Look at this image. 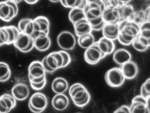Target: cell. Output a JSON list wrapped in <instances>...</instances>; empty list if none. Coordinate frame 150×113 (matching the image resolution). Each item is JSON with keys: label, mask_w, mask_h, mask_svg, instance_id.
<instances>
[{"label": "cell", "mask_w": 150, "mask_h": 113, "mask_svg": "<svg viewBox=\"0 0 150 113\" xmlns=\"http://www.w3.org/2000/svg\"><path fill=\"white\" fill-rule=\"evenodd\" d=\"M69 94L74 103L79 107L86 106L91 99V95L87 89L79 83H75L70 87Z\"/></svg>", "instance_id": "1"}, {"label": "cell", "mask_w": 150, "mask_h": 113, "mask_svg": "<svg viewBox=\"0 0 150 113\" xmlns=\"http://www.w3.org/2000/svg\"><path fill=\"white\" fill-rule=\"evenodd\" d=\"M119 36L130 44L139 33V26L132 21H123L119 23Z\"/></svg>", "instance_id": "2"}, {"label": "cell", "mask_w": 150, "mask_h": 113, "mask_svg": "<svg viewBox=\"0 0 150 113\" xmlns=\"http://www.w3.org/2000/svg\"><path fill=\"white\" fill-rule=\"evenodd\" d=\"M18 4L9 0L0 1V19L9 22L18 15Z\"/></svg>", "instance_id": "3"}, {"label": "cell", "mask_w": 150, "mask_h": 113, "mask_svg": "<svg viewBox=\"0 0 150 113\" xmlns=\"http://www.w3.org/2000/svg\"><path fill=\"white\" fill-rule=\"evenodd\" d=\"M28 78L30 82L40 83L46 79V72L42 62L35 61L32 62L28 67Z\"/></svg>", "instance_id": "4"}, {"label": "cell", "mask_w": 150, "mask_h": 113, "mask_svg": "<svg viewBox=\"0 0 150 113\" xmlns=\"http://www.w3.org/2000/svg\"><path fill=\"white\" fill-rule=\"evenodd\" d=\"M104 79L108 85L112 87H120L125 79L120 68L117 67L108 70L105 73Z\"/></svg>", "instance_id": "5"}, {"label": "cell", "mask_w": 150, "mask_h": 113, "mask_svg": "<svg viewBox=\"0 0 150 113\" xmlns=\"http://www.w3.org/2000/svg\"><path fill=\"white\" fill-rule=\"evenodd\" d=\"M58 45L63 50H70L74 48L76 44L75 36L71 32L63 31L57 38Z\"/></svg>", "instance_id": "6"}, {"label": "cell", "mask_w": 150, "mask_h": 113, "mask_svg": "<svg viewBox=\"0 0 150 113\" xmlns=\"http://www.w3.org/2000/svg\"><path fill=\"white\" fill-rule=\"evenodd\" d=\"M150 99H145L140 94L134 97L130 106V113H150Z\"/></svg>", "instance_id": "7"}, {"label": "cell", "mask_w": 150, "mask_h": 113, "mask_svg": "<svg viewBox=\"0 0 150 113\" xmlns=\"http://www.w3.org/2000/svg\"><path fill=\"white\" fill-rule=\"evenodd\" d=\"M84 59L88 64H96L102 59V53L96 42L86 49L84 54Z\"/></svg>", "instance_id": "8"}, {"label": "cell", "mask_w": 150, "mask_h": 113, "mask_svg": "<svg viewBox=\"0 0 150 113\" xmlns=\"http://www.w3.org/2000/svg\"><path fill=\"white\" fill-rule=\"evenodd\" d=\"M105 9V6L102 1L88 3L84 9L86 18L87 20H89L102 16Z\"/></svg>", "instance_id": "9"}, {"label": "cell", "mask_w": 150, "mask_h": 113, "mask_svg": "<svg viewBox=\"0 0 150 113\" xmlns=\"http://www.w3.org/2000/svg\"><path fill=\"white\" fill-rule=\"evenodd\" d=\"M29 105L43 112L47 107L48 99L46 95L41 92H36L30 99Z\"/></svg>", "instance_id": "10"}, {"label": "cell", "mask_w": 150, "mask_h": 113, "mask_svg": "<svg viewBox=\"0 0 150 113\" xmlns=\"http://www.w3.org/2000/svg\"><path fill=\"white\" fill-rule=\"evenodd\" d=\"M119 68L125 79H133L138 73L137 65L131 60L120 65Z\"/></svg>", "instance_id": "11"}, {"label": "cell", "mask_w": 150, "mask_h": 113, "mask_svg": "<svg viewBox=\"0 0 150 113\" xmlns=\"http://www.w3.org/2000/svg\"><path fill=\"white\" fill-rule=\"evenodd\" d=\"M102 53V58L108 55L112 54L115 51V46L112 40L106 37H101L96 42Z\"/></svg>", "instance_id": "12"}, {"label": "cell", "mask_w": 150, "mask_h": 113, "mask_svg": "<svg viewBox=\"0 0 150 113\" xmlns=\"http://www.w3.org/2000/svg\"><path fill=\"white\" fill-rule=\"evenodd\" d=\"M45 58L48 65L52 69L56 71L62 68L64 59L59 51L52 52L46 56Z\"/></svg>", "instance_id": "13"}, {"label": "cell", "mask_w": 150, "mask_h": 113, "mask_svg": "<svg viewBox=\"0 0 150 113\" xmlns=\"http://www.w3.org/2000/svg\"><path fill=\"white\" fill-rule=\"evenodd\" d=\"M12 95L19 101L26 99L29 95L30 91L28 87L24 83H17L15 85L12 90Z\"/></svg>", "instance_id": "14"}, {"label": "cell", "mask_w": 150, "mask_h": 113, "mask_svg": "<svg viewBox=\"0 0 150 113\" xmlns=\"http://www.w3.org/2000/svg\"><path fill=\"white\" fill-rule=\"evenodd\" d=\"M119 23H105L102 30L103 36L113 41L117 39L120 31Z\"/></svg>", "instance_id": "15"}, {"label": "cell", "mask_w": 150, "mask_h": 113, "mask_svg": "<svg viewBox=\"0 0 150 113\" xmlns=\"http://www.w3.org/2000/svg\"><path fill=\"white\" fill-rule=\"evenodd\" d=\"M52 104L56 110L63 111L67 108L69 104L68 97L63 94H57L52 98Z\"/></svg>", "instance_id": "16"}, {"label": "cell", "mask_w": 150, "mask_h": 113, "mask_svg": "<svg viewBox=\"0 0 150 113\" xmlns=\"http://www.w3.org/2000/svg\"><path fill=\"white\" fill-rule=\"evenodd\" d=\"M117 7L106 8L104 9L102 13V17L105 23H120V16Z\"/></svg>", "instance_id": "17"}, {"label": "cell", "mask_w": 150, "mask_h": 113, "mask_svg": "<svg viewBox=\"0 0 150 113\" xmlns=\"http://www.w3.org/2000/svg\"><path fill=\"white\" fill-rule=\"evenodd\" d=\"M117 8L120 16V22L132 21L135 11L132 5L129 4H124L119 5Z\"/></svg>", "instance_id": "18"}, {"label": "cell", "mask_w": 150, "mask_h": 113, "mask_svg": "<svg viewBox=\"0 0 150 113\" xmlns=\"http://www.w3.org/2000/svg\"><path fill=\"white\" fill-rule=\"evenodd\" d=\"M34 46L40 51H46L49 49L51 45V41L49 35L41 34L34 39Z\"/></svg>", "instance_id": "19"}, {"label": "cell", "mask_w": 150, "mask_h": 113, "mask_svg": "<svg viewBox=\"0 0 150 113\" xmlns=\"http://www.w3.org/2000/svg\"><path fill=\"white\" fill-rule=\"evenodd\" d=\"M132 55L127 49H119L114 51L113 55V61L117 64L121 65L131 60Z\"/></svg>", "instance_id": "20"}, {"label": "cell", "mask_w": 150, "mask_h": 113, "mask_svg": "<svg viewBox=\"0 0 150 113\" xmlns=\"http://www.w3.org/2000/svg\"><path fill=\"white\" fill-rule=\"evenodd\" d=\"M76 36L79 37L86 34L92 32V27L86 18L78 21L73 24Z\"/></svg>", "instance_id": "21"}, {"label": "cell", "mask_w": 150, "mask_h": 113, "mask_svg": "<svg viewBox=\"0 0 150 113\" xmlns=\"http://www.w3.org/2000/svg\"><path fill=\"white\" fill-rule=\"evenodd\" d=\"M131 44L137 51L144 52L146 51L150 46V39L145 38L139 34Z\"/></svg>", "instance_id": "22"}, {"label": "cell", "mask_w": 150, "mask_h": 113, "mask_svg": "<svg viewBox=\"0 0 150 113\" xmlns=\"http://www.w3.org/2000/svg\"><path fill=\"white\" fill-rule=\"evenodd\" d=\"M68 83L64 78L59 77L53 80L52 84V89L56 94H63L68 88Z\"/></svg>", "instance_id": "23"}, {"label": "cell", "mask_w": 150, "mask_h": 113, "mask_svg": "<svg viewBox=\"0 0 150 113\" xmlns=\"http://www.w3.org/2000/svg\"><path fill=\"white\" fill-rule=\"evenodd\" d=\"M32 39L33 38L30 35L21 32L16 40L14 42L13 45L18 50L23 52L28 47Z\"/></svg>", "instance_id": "24"}, {"label": "cell", "mask_w": 150, "mask_h": 113, "mask_svg": "<svg viewBox=\"0 0 150 113\" xmlns=\"http://www.w3.org/2000/svg\"><path fill=\"white\" fill-rule=\"evenodd\" d=\"M18 28L21 32L31 36L34 32L33 19L30 18H23L18 23Z\"/></svg>", "instance_id": "25"}, {"label": "cell", "mask_w": 150, "mask_h": 113, "mask_svg": "<svg viewBox=\"0 0 150 113\" xmlns=\"http://www.w3.org/2000/svg\"><path fill=\"white\" fill-rule=\"evenodd\" d=\"M68 18L73 25L80 20L86 18L84 9L79 8L71 9L68 15Z\"/></svg>", "instance_id": "26"}, {"label": "cell", "mask_w": 150, "mask_h": 113, "mask_svg": "<svg viewBox=\"0 0 150 113\" xmlns=\"http://www.w3.org/2000/svg\"><path fill=\"white\" fill-rule=\"evenodd\" d=\"M60 3L65 8H79L84 9L88 4L87 0H60Z\"/></svg>", "instance_id": "27"}, {"label": "cell", "mask_w": 150, "mask_h": 113, "mask_svg": "<svg viewBox=\"0 0 150 113\" xmlns=\"http://www.w3.org/2000/svg\"><path fill=\"white\" fill-rule=\"evenodd\" d=\"M95 38L91 33L86 34L78 37L79 46L83 49L88 48L95 43Z\"/></svg>", "instance_id": "28"}, {"label": "cell", "mask_w": 150, "mask_h": 113, "mask_svg": "<svg viewBox=\"0 0 150 113\" xmlns=\"http://www.w3.org/2000/svg\"><path fill=\"white\" fill-rule=\"evenodd\" d=\"M34 20L38 24L41 33L49 35L50 29L49 19L44 16H38L34 19Z\"/></svg>", "instance_id": "29"}, {"label": "cell", "mask_w": 150, "mask_h": 113, "mask_svg": "<svg viewBox=\"0 0 150 113\" xmlns=\"http://www.w3.org/2000/svg\"><path fill=\"white\" fill-rule=\"evenodd\" d=\"M11 76V70L9 65L4 62H0V82H6Z\"/></svg>", "instance_id": "30"}, {"label": "cell", "mask_w": 150, "mask_h": 113, "mask_svg": "<svg viewBox=\"0 0 150 113\" xmlns=\"http://www.w3.org/2000/svg\"><path fill=\"white\" fill-rule=\"evenodd\" d=\"M6 29L8 32L9 39L7 45H10L13 44L16 39L21 33V31L18 29V27L14 26L11 25L5 26Z\"/></svg>", "instance_id": "31"}, {"label": "cell", "mask_w": 150, "mask_h": 113, "mask_svg": "<svg viewBox=\"0 0 150 113\" xmlns=\"http://www.w3.org/2000/svg\"><path fill=\"white\" fill-rule=\"evenodd\" d=\"M87 20L90 24L93 31H101L102 30L105 24V22L103 18L102 15Z\"/></svg>", "instance_id": "32"}, {"label": "cell", "mask_w": 150, "mask_h": 113, "mask_svg": "<svg viewBox=\"0 0 150 113\" xmlns=\"http://www.w3.org/2000/svg\"><path fill=\"white\" fill-rule=\"evenodd\" d=\"M139 34L150 39V21H146L139 26Z\"/></svg>", "instance_id": "33"}, {"label": "cell", "mask_w": 150, "mask_h": 113, "mask_svg": "<svg viewBox=\"0 0 150 113\" xmlns=\"http://www.w3.org/2000/svg\"><path fill=\"white\" fill-rule=\"evenodd\" d=\"M147 21L144 11L139 10L135 11L132 21L140 26L145 21Z\"/></svg>", "instance_id": "34"}, {"label": "cell", "mask_w": 150, "mask_h": 113, "mask_svg": "<svg viewBox=\"0 0 150 113\" xmlns=\"http://www.w3.org/2000/svg\"><path fill=\"white\" fill-rule=\"evenodd\" d=\"M140 95L145 99H150V78H148L141 86Z\"/></svg>", "instance_id": "35"}, {"label": "cell", "mask_w": 150, "mask_h": 113, "mask_svg": "<svg viewBox=\"0 0 150 113\" xmlns=\"http://www.w3.org/2000/svg\"><path fill=\"white\" fill-rule=\"evenodd\" d=\"M1 97L6 101L7 104L9 111H11L16 106V99L11 94H4L1 95Z\"/></svg>", "instance_id": "36"}, {"label": "cell", "mask_w": 150, "mask_h": 113, "mask_svg": "<svg viewBox=\"0 0 150 113\" xmlns=\"http://www.w3.org/2000/svg\"><path fill=\"white\" fill-rule=\"evenodd\" d=\"M9 39L8 32L5 26L0 27V46L7 44Z\"/></svg>", "instance_id": "37"}, {"label": "cell", "mask_w": 150, "mask_h": 113, "mask_svg": "<svg viewBox=\"0 0 150 113\" xmlns=\"http://www.w3.org/2000/svg\"><path fill=\"white\" fill-rule=\"evenodd\" d=\"M59 52L62 54L63 59H64V63H63L62 68H65L71 63V58L70 54L65 50H60Z\"/></svg>", "instance_id": "38"}, {"label": "cell", "mask_w": 150, "mask_h": 113, "mask_svg": "<svg viewBox=\"0 0 150 113\" xmlns=\"http://www.w3.org/2000/svg\"><path fill=\"white\" fill-rule=\"evenodd\" d=\"M106 8H116L119 6V2L117 0H102Z\"/></svg>", "instance_id": "39"}, {"label": "cell", "mask_w": 150, "mask_h": 113, "mask_svg": "<svg viewBox=\"0 0 150 113\" xmlns=\"http://www.w3.org/2000/svg\"><path fill=\"white\" fill-rule=\"evenodd\" d=\"M10 112L7 104L4 99L0 96V113H6Z\"/></svg>", "instance_id": "40"}, {"label": "cell", "mask_w": 150, "mask_h": 113, "mask_svg": "<svg viewBox=\"0 0 150 113\" xmlns=\"http://www.w3.org/2000/svg\"><path fill=\"white\" fill-rule=\"evenodd\" d=\"M46 82H47V80H46V79H45L42 82L40 83H32V82H30V86H31L32 89L38 91V90H41L44 88L46 85Z\"/></svg>", "instance_id": "41"}, {"label": "cell", "mask_w": 150, "mask_h": 113, "mask_svg": "<svg viewBox=\"0 0 150 113\" xmlns=\"http://www.w3.org/2000/svg\"><path fill=\"white\" fill-rule=\"evenodd\" d=\"M114 113H130V107L127 105H122L114 111Z\"/></svg>", "instance_id": "42"}, {"label": "cell", "mask_w": 150, "mask_h": 113, "mask_svg": "<svg viewBox=\"0 0 150 113\" xmlns=\"http://www.w3.org/2000/svg\"><path fill=\"white\" fill-rule=\"evenodd\" d=\"M41 62H42L43 67L46 73L47 72V73H52L56 71L50 68V66L48 65V64H47V62H46L45 56L43 59V60H42Z\"/></svg>", "instance_id": "43"}, {"label": "cell", "mask_w": 150, "mask_h": 113, "mask_svg": "<svg viewBox=\"0 0 150 113\" xmlns=\"http://www.w3.org/2000/svg\"><path fill=\"white\" fill-rule=\"evenodd\" d=\"M34 47H35V46H34V39L33 38L31 39V41H30V43L29 45H28V47L23 51V53H28V52H30V51L32 50Z\"/></svg>", "instance_id": "44"}, {"label": "cell", "mask_w": 150, "mask_h": 113, "mask_svg": "<svg viewBox=\"0 0 150 113\" xmlns=\"http://www.w3.org/2000/svg\"><path fill=\"white\" fill-rule=\"evenodd\" d=\"M150 6H148L145 10L144 11L145 13L146 16V19L147 21H150Z\"/></svg>", "instance_id": "45"}, {"label": "cell", "mask_w": 150, "mask_h": 113, "mask_svg": "<svg viewBox=\"0 0 150 113\" xmlns=\"http://www.w3.org/2000/svg\"><path fill=\"white\" fill-rule=\"evenodd\" d=\"M119 2V5H124V4H129L132 0H117Z\"/></svg>", "instance_id": "46"}, {"label": "cell", "mask_w": 150, "mask_h": 113, "mask_svg": "<svg viewBox=\"0 0 150 113\" xmlns=\"http://www.w3.org/2000/svg\"><path fill=\"white\" fill-rule=\"evenodd\" d=\"M28 4H36L39 0H23Z\"/></svg>", "instance_id": "47"}, {"label": "cell", "mask_w": 150, "mask_h": 113, "mask_svg": "<svg viewBox=\"0 0 150 113\" xmlns=\"http://www.w3.org/2000/svg\"><path fill=\"white\" fill-rule=\"evenodd\" d=\"M88 3H92L97 2L101 1L102 0H87Z\"/></svg>", "instance_id": "48"}, {"label": "cell", "mask_w": 150, "mask_h": 113, "mask_svg": "<svg viewBox=\"0 0 150 113\" xmlns=\"http://www.w3.org/2000/svg\"><path fill=\"white\" fill-rule=\"evenodd\" d=\"M9 1H12L16 3L17 4H19V3L21 2L23 0H9Z\"/></svg>", "instance_id": "49"}, {"label": "cell", "mask_w": 150, "mask_h": 113, "mask_svg": "<svg viewBox=\"0 0 150 113\" xmlns=\"http://www.w3.org/2000/svg\"><path fill=\"white\" fill-rule=\"evenodd\" d=\"M49 1L52 3H57L60 1V0H49Z\"/></svg>", "instance_id": "50"}]
</instances>
